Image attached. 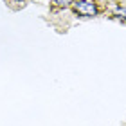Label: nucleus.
Segmentation results:
<instances>
[{"instance_id": "nucleus-3", "label": "nucleus", "mask_w": 126, "mask_h": 126, "mask_svg": "<svg viewBox=\"0 0 126 126\" xmlns=\"http://www.w3.org/2000/svg\"><path fill=\"white\" fill-rule=\"evenodd\" d=\"M115 13L119 15V18L126 20V7H117V9H115Z\"/></svg>"}, {"instance_id": "nucleus-1", "label": "nucleus", "mask_w": 126, "mask_h": 126, "mask_svg": "<svg viewBox=\"0 0 126 126\" xmlns=\"http://www.w3.org/2000/svg\"><path fill=\"white\" fill-rule=\"evenodd\" d=\"M74 11H76V15L83 16V18H92V16L97 15L99 9L92 0H78V2H74Z\"/></svg>"}, {"instance_id": "nucleus-2", "label": "nucleus", "mask_w": 126, "mask_h": 126, "mask_svg": "<svg viewBox=\"0 0 126 126\" xmlns=\"http://www.w3.org/2000/svg\"><path fill=\"white\" fill-rule=\"evenodd\" d=\"M52 2L56 4V5H61V7H67L68 4H72L74 0H52Z\"/></svg>"}]
</instances>
